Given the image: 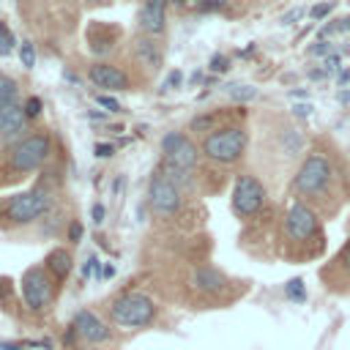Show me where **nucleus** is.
<instances>
[{"label": "nucleus", "mask_w": 350, "mask_h": 350, "mask_svg": "<svg viewBox=\"0 0 350 350\" xmlns=\"http://www.w3.org/2000/svg\"><path fill=\"white\" fill-rule=\"evenodd\" d=\"M230 96L238 98V101H249V98L257 96V90H254L252 85H232V88H230Z\"/></svg>", "instance_id": "22"}, {"label": "nucleus", "mask_w": 350, "mask_h": 350, "mask_svg": "<svg viewBox=\"0 0 350 350\" xmlns=\"http://www.w3.org/2000/svg\"><path fill=\"white\" fill-rule=\"evenodd\" d=\"M19 60H22L25 68H33V66H36V49H33L30 41H22V46H19Z\"/></svg>", "instance_id": "21"}, {"label": "nucleus", "mask_w": 350, "mask_h": 350, "mask_svg": "<svg viewBox=\"0 0 350 350\" xmlns=\"http://www.w3.org/2000/svg\"><path fill=\"white\" fill-rule=\"evenodd\" d=\"M208 68H211L213 74H224V71L230 68V60H227L224 55H213V57H211V66H208Z\"/></svg>", "instance_id": "23"}, {"label": "nucleus", "mask_w": 350, "mask_h": 350, "mask_svg": "<svg viewBox=\"0 0 350 350\" xmlns=\"http://www.w3.org/2000/svg\"><path fill=\"white\" fill-rule=\"evenodd\" d=\"M328 52H331V44H328V41H323V38H320V41H314V44L309 46V55H328Z\"/></svg>", "instance_id": "27"}, {"label": "nucleus", "mask_w": 350, "mask_h": 350, "mask_svg": "<svg viewBox=\"0 0 350 350\" xmlns=\"http://www.w3.org/2000/svg\"><path fill=\"white\" fill-rule=\"evenodd\" d=\"M150 208L161 216H170L180 208V186L172 183L161 170L150 178Z\"/></svg>", "instance_id": "11"}, {"label": "nucleus", "mask_w": 350, "mask_h": 350, "mask_svg": "<svg viewBox=\"0 0 350 350\" xmlns=\"http://www.w3.org/2000/svg\"><path fill=\"white\" fill-rule=\"evenodd\" d=\"M268 202V189L265 183L252 175V172H241L232 183V194H230V205H232V213L241 219V221H249V219H257L262 213Z\"/></svg>", "instance_id": "5"}, {"label": "nucleus", "mask_w": 350, "mask_h": 350, "mask_svg": "<svg viewBox=\"0 0 350 350\" xmlns=\"http://www.w3.org/2000/svg\"><path fill=\"white\" fill-rule=\"evenodd\" d=\"M55 279H66L71 271V254L66 249H52L46 254V265H44Z\"/></svg>", "instance_id": "17"}, {"label": "nucleus", "mask_w": 350, "mask_h": 350, "mask_svg": "<svg viewBox=\"0 0 350 350\" xmlns=\"http://www.w3.org/2000/svg\"><path fill=\"white\" fill-rule=\"evenodd\" d=\"M93 221H96V224L104 221V205H93Z\"/></svg>", "instance_id": "34"}, {"label": "nucleus", "mask_w": 350, "mask_h": 350, "mask_svg": "<svg viewBox=\"0 0 350 350\" xmlns=\"http://www.w3.org/2000/svg\"><path fill=\"white\" fill-rule=\"evenodd\" d=\"M137 55H139V57L145 60V66H150V68H159V63H161V52H159L153 36L137 38Z\"/></svg>", "instance_id": "18"}, {"label": "nucleus", "mask_w": 350, "mask_h": 350, "mask_svg": "<svg viewBox=\"0 0 350 350\" xmlns=\"http://www.w3.org/2000/svg\"><path fill=\"white\" fill-rule=\"evenodd\" d=\"M180 77H183V74H180V71H172V74H170V77H167V82H164V88H172V85H175V88H178V85H180Z\"/></svg>", "instance_id": "31"}, {"label": "nucleus", "mask_w": 350, "mask_h": 350, "mask_svg": "<svg viewBox=\"0 0 350 350\" xmlns=\"http://www.w3.org/2000/svg\"><path fill=\"white\" fill-rule=\"evenodd\" d=\"M175 5H186V3H191V0H172Z\"/></svg>", "instance_id": "41"}, {"label": "nucleus", "mask_w": 350, "mask_h": 350, "mask_svg": "<svg viewBox=\"0 0 350 350\" xmlns=\"http://www.w3.org/2000/svg\"><path fill=\"white\" fill-rule=\"evenodd\" d=\"M11 49H14V44H11L8 38H3V36H0V57H5V55H11Z\"/></svg>", "instance_id": "33"}, {"label": "nucleus", "mask_w": 350, "mask_h": 350, "mask_svg": "<svg viewBox=\"0 0 350 350\" xmlns=\"http://www.w3.org/2000/svg\"><path fill=\"white\" fill-rule=\"evenodd\" d=\"M49 150H52V145H49L46 134H30V137H22L11 148L8 161H11V167L16 172H33L49 159Z\"/></svg>", "instance_id": "9"}, {"label": "nucleus", "mask_w": 350, "mask_h": 350, "mask_svg": "<svg viewBox=\"0 0 350 350\" xmlns=\"http://www.w3.org/2000/svg\"><path fill=\"white\" fill-rule=\"evenodd\" d=\"M109 317L115 325H123V328H139V325H148L153 323L156 317V304L153 298H148L145 293H120L112 304H109Z\"/></svg>", "instance_id": "6"}, {"label": "nucleus", "mask_w": 350, "mask_h": 350, "mask_svg": "<svg viewBox=\"0 0 350 350\" xmlns=\"http://www.w3.org/2000/svg\"><path fill=\"white\" fill-rule=\"evenodd\" d=\"M334 5H336V3H320V5H314L309 14H312V19H317V22H320V19H325V16L334 11Z\"/></svg>", "instance_id": "24"}, {"label": "nucleus", "mask_w": 350, "mask_h": 350, "mask_svg": "<svg viewBox=\"0 0 350 350\" xmlns=\"http://www.w3.org/2000/svg\"><path fill=\"white\" fill-rule=\"evenodd\" d=\"M25 112H27V118H36V115L41 112V98H38V96H30V98L25 101Z\"/></svg>", "instance_id": "25"}, {"label": "nucleus", "mask_w": 350, "mask_h": 350, "mask_svg": "<svg viewBox=\"0 0 350 350\" xmlns=\"http://www.w3.org/2000/svg\"><path fill=\"white\" fill-rule=\"evenodd\" d=\"M52 205V197L46 189H27L19 194H11L3 202V213L11 224H30L38 216H44Z\"/></svg>", "instance_id": "7"}, {"label": "nucleus", "mask_w": 350, "mask_h": 350, "mask_svg": "<svg viewBox=\"0 0 350 350\" xmlns=\"http://www.w3.org/2000/svg\"><path fill=\"white\" fill-rule=\"evenodd\" d=\"M191 284L197 287V293L202 295H221L230 290V279L227 273H221L219 268L213 265H200L191 271Z\"/></svg>", "instance_id": "12"}, {"label": "nucleus", "mask_w": 350, "mask_h": 350, "mask_svg": "<svg viewBox=\"0 0 350 350\" xmlns=\"http://www.w3.org/2000/svg\"><path fill=\"white\" fill-rule=\"evenodd\" d=\"M16 104V82L8 74H0V109Z\"/></svg>", "instance_id": "19"}, {"label": "nucleus", "mask_w": 350, "mask_h": 350, "mask_svg": "<svg viewBox=\"0 0 350 350\" xmlns=\"http://www.w3.org/2000/svg\"><path fill=\"white\" fill-rule=\"evenodd\" d=\"M325 77H328L325 68H312V71H309V79H325Z\"/></svg>", "instance_id": "35"}, {"label": "nucleus", "mask_w": 350, "mask_h": 350, "mask_svg": "<svg viewBox=\"0 0 350 350\" xmlns=\"http://www.w3.org/2000/svg\"><path fill=\"white\" fill-rule=\"evenodd\" d=\"M71 325L77 328V334H79V339H85L88 345H101V342H107L112 334H109V328L93 314V312H88V309H82V312H77L74 314V320H71Z\"/></svg>", "instance_id": "13"}, {"label": "nucleus", "mask_w": 350, "mask_h": 350, "mask_svg": "<svg viewBox=\"0 0 350 350\" xmlns=\"http://www.w3.org/2000/svg\"><path fill=\"white\" fill-rule=\"evenodd\" d=\"M279 249L287 262L323 260L328 252L325 219L317 211H312L306 202L290 197V202L279 219Z\"/></svg>", "instance_id": "2"}, {"label": "nucleus", "mask_w": 350, "mask_h": 350, "mask_svg": "<svg viewBox=\"0 0 350 350\" xmlns=\"http://www.w3.org/2000/svg\"><path fill=\"white\" fill-rule=\"evenodd\" d=\"M339 66H342V57H339L336 52H331V55L325 57V63H323L325 71H339Z\"/></svg>", "instance_id": "28"}, {"label": "nucleus", "mask_w": 350, "mask_h": 350, "mask_svg": "<svg viewBox=\"0 0 350 350\" xmlns=\"http://www.w3.org/2000/svg\"><path fill=\"white\" fill-rule=\"evenodd\" d=\"M246 145H249V131L238 123H227V126H216L211 134H205L202 156L216 164H235L238 159H243Z\"/></svg>", "instance_id": "4"}, {"label": "nucleus", "mask_w": 350, "mask_h": 350, "mask_svg": "<svg viewBox=\"0 0 350 350\" xmlns=\"http://www.w3.org/2000/svg\"><path fill=\"white\" fill-rule=\"evenodd\" d=\"M317 276L331 295H350V221L342 246L328 257V262L320 265Z\"/></svg>", "instance_id": "8"}, {"label": "nucleus", "mask_w": 350, "mask_h": 350, "mask_svg": "<svg viewBox=\"0 0 350 350\" xmlns=\"http://www.w3.org/2000/svg\"><path fill=\"white\" fill-rule=\"evenodd\" d=\"M336 101L347 104V101H350V90H342V93H336Z\"/></svg>", "instance_id": "38"}, {"label": "nucleus", "mask_w": 350, "mask_h": 350, "mask_svg": "<svg viewBox=\"0 0 350 350\" xmlns=\"http://www.w3.org/2000/svg\"><path fill=\"white\" fill-rule=\"evenodd\" d=\"M293 112H295L298 118H306V115L312 112V104H295V107H293Z\"/></svg>", "instance_id": "32"}, {"label": "nucleus", "mask_w": 350, "mask_h": 350, "mask_svg": "<svg viewBox=\"0 0 350 350\" xmlns=\"http://www.w3.org/2000/svg\"><path fill=\"white\" fill-rule=\"evenodd\" d=\"M161 150H164V164H161V172L178 183V186H191V175H194V167L200 161V153H197V145L180 134V131H170L164 139H161Z\"/></svg>", "instance_id": "3"}, {"label": "nucleus", "mask_w": 350, "mask_h": 350, "mask_svg": "<svg viewBox=\"0 0 350 350\" xmlns=\"http://www.w3.org/2000/svg\"><path fill=\"white\" fill-rule=\"evenodd\" d=\"M79 238H82V224L74 221V224L68 227V241H79Z\"/></svg>", "instance_id": "30"}, {"label": "nucleus", "mask_w": 350, "mask_h": 350, "mask_svg": "<svg viewBox=\"0 0 350 350\" xmlns=\"http://www.w3.org/2000/svg\"><path fill=\"white\" fill-rule=\"evenodd\" d=\"M112 273H115V265L107 262V265H104V276H112Z\"/></svg>", "instance_id": "40"}, {"label": "nucleus", "mask_w": 350, "mask_h": 350, "mask_svg": "<svg viewBox=\"0 0 350 350\" xmlns=\"http://www.w3.org/2000/svg\"><path fill=\"white\" fill-rule=\"evenodd\" d=\"M191 3H194V8H197V11L211 14V11H221V8H227V3H230V0H191Z\"/></svg>", "instance_id": "20"}, {"label": "nucleus", "mask_w": 350, "mask_h": 350, "mask_svg": "<svg viewBox=\"0 0 350 350\" xmlns=\"http://www.w3.org/2000/svg\"><path fill=\"white\" fill-rule=\"evenodd\" d=\"M25 126H27L25 104H11L0 109V137H16L25 131Z\"/></svg>", "instance_id": "16"}, {"label": "nucleus", "mask_w": 350, "mask_h": 350, "mask_svg": "<svg viewBox=\"0 0 350 350\" xmlns=\"http://www.w3.org/2000/svg\"><path fill=\"white\" fill-rule=\"evenodd\" d=\"M79 350H88V347H79Z\"/></svg>", "instance_id": "42"}, {"label": "nucleus", "mask_w": 350, "mask_h": 350, "mask_svg": "<svg viewBox=\"0 0 350 350\" xmlns=\"http://www.w3.org/2000/svg\"><path fill=\"white\" fill-rule=\"evenodd\" d=\"M164 8L167 0H145L139 8V27L148 36H159L164 30Z\"/></svg>", "instance_id": "15"}, {"label": "nucleus", "mask_w": 350, "mask_h": 350, "mask_svg": "<svg viewBox=\"0 0 350 350\" xmlns=\"http://www.w3.org/2000/svg\"><path fill=\"white\" fill-rule=\"evenodd\" d=\"M301 14H304V11H301V8H295V11H290V14H287V16H284V25H290V22H293V19H298V16H301Z\"/></svg>", "instance_id": "37"}, {"label": "nucleus", "mask_w": 350, "mask_h": 350, "mask_svg": "<svg viewBox=\"0 0 350 350\" xmlns=\"http://www.w3.org/2000/svg\"><path fill=\"white\" fill-rule=\"evenodd\" d=\"M336 82H339V88H345V85L350 82V68H345V71H342V74L336 77Z\"/></svg>", "instance_id": "36"}, {"label": "nucleus", "mask_w": 350, "mask_h": 350, "mask_svg": "<svg viewBox=\"0 0 350 350\" xmlns=\"http://www.w3.org/2000/svg\"><path fill=\"white\" fill-rule=\"evenodd\" d=\"M293 200L306 202L325 221L350 205V161L331 137H317L290 178Z\"/></svg>", "instance_id": "1"}, {"label": "nucleus", "mask_w": 350, "mask_h": 350, "mask_svg": "<svg viewBox=\"0 0 350 350\" xmlns=\"http://www.w3.org/2000/svg\"><path fill=\"white\" fill-rule=\"evenodd\" d=\"M90 79L98 88H104V90H126L129 88V77L118 66H112V63H96V66H90Z\"/></svg>", "instance_id": "14"}, {"label": "nucleus", "mask_w": 350, "mask_h": 350, "mask_svg": "<svg viewBox=\"0 0 350 350\" xmlns=\"http://www.w3.org/2000/svg\"><path fill=\"white\" fill-rule=\"evenodd\" d=\"M112 153H115L112 145H107V142H98V145H96V156H98V159H107V156H112Z\"/></svg>", "instance_id": "29"}, {"label": "nucleus", "mask_w": 350, "mask_h": 350, "mask_svg": "<svg viewBox=\"0 0 350 350\" xmlns=\"http://www.w3.org/2000/svg\"><path fill=\"white\" fill-rule=\"evenodd\" d=\"M52 293H55V284L46 268L33 265L22 273V301L30 312H44L52 304Z\"/></svg>", "instance_id": "10"}, {"label": "nucleus", "mask_w": 350, "mask_h": 350, "mask_svg": "<svg viewBox=\"0 0 350 350\" xmlns=\"http://www.w3.org/2000/svg\"><path fill=\"white\" fill-rule=\"evenodd\" d=\"M96 101H98V107H104V109H109V112H120V104H118L112 96H96Z\"/></svg>", "instance_id": "26"}, {"label": "nucleus", "mask_w": 350, "mask_h": 350, "mask_svg": "<svg viewBox=\"0 0 350 350\" xmlns=\"http://www.w3.org/2000/svg\"><path fill=\"white\" fill-rule=\"evenodd\" d=\"M0 36H3V38H8V41L14 44V36H11V30H8L5 25H0Z\"/></svg>", "instance_id": "39"}]
</instances>
